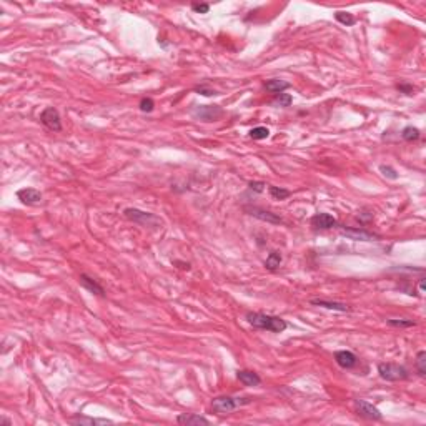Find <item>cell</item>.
Masks as SVG:
<instances>
[{"label":"cell","instance_id":"obj_1","mask_svg":"<svg viewBox=\"0 0 426 426\" xmlns=\"http://www.w3.org/2000/svg\"><path fill=\"white\" fill-rule=\"evenodd\" d=\"M246 322H248L251 326L257 328V330H268L273 331V333H282V331L286 330V322L280 316H271V315H265V313H246Z\"/></svg>","mask_w":426,"mask_h":426},{"label":"cell","instance_id":"obj_2","mask_svg":"<svg viewBox=\"0 0 426 426\" xmlns=\"http://www.w3.org/2000/svg\"><path fill=\"white\" fill-rule=\"evenodd\" d=\"M251 401L253 400L248 398V396H245V398H242V396H218L212 401V411L223 416L242 406H246Z\"/></svg>","mask_w":426,"mask_h":426},{"label":"cell","instance_id":"obj_3","mask_svg":"<svg viewBox=\"0 0 426 426\" xmlns=\"http://www.w3.org/2000/svg\"><path fill=\"white\" fill-rule=\"evenodd\" d=\"M123 215L125 218L140 226H145V228H158L162 225V218L157 217L153 213H148V212H142L139 208H125L123 210Z\"/></svg>","mask_w":426,"mask_h":426},{"label":"cell","instance_id":"obj_4","mask_svg":"<svg viewBox=\"0 0 426 426\" xmlns=\"http://www.w3.org/2000/svg\"><path fill=\"white\" fill-rule=\"evenodd\" d=\"M378 373L385 381H403L409 376L406 368L396 363H380Z\"/></svg>","mask_w":426,"mask_h":426},{"label":"cell","instance_id":"obj_5","mask_svg":"<svg viewBox=\"0 0 426 426\" xmlns=\"http://www.w3.org/2000/svg\"><path fill=\"white\" fill-rule=\"evenodd\" d=\"M192 115L197 120H202V122H215L223 115V110L218 105H200V107L193 108Z\"/></svg>","mask_w":426,"mask_h":426},{"label":"cell","instance_id":"obj_6","mask_svg":"<svg viewBox=\"0 0 426 426\" xmlns=\"http://www.w3.org/2000/svg\"><path fill=\"white\" fill-rule=\"evenodd\" d=\"M353 406H355V411L358 413L360 416L366 418V420H373V421H380L383 415L376 406H373L371 403H368L366 400H355L353 401Z\"/></svg>","mask_w":426,"mask_h":426},{"label":"cell","instance_id":"obj_7","mask_svg":"<svg viewBox=\"0 0 426 426\" xmlns=\"http://www.w3.org/2000/svg\"><path fill=\"white\" fill-rule=\"evenodd\" d=\"M340 233H342L343 237L350 238V240H355V242H375V240H380V235L371 233V232L363 230V228H345V226H340Z\"/></svg>","mask_w":426,"mask_h":426},{"label":"cell","instance_id":"obj_8","mask_svg":"<svg viewBox=\"0 0 426 426\" xmlns=\"http://www.w3.org/2000/svg\"><path fill=\"white\" fill-rule=\"evenodd\" d=\"M40 122H42L48 130H52V132H62V120H60V115L59 112H57V108L54 107H47L45 110L42 112Z\"/></svg>","mask_w":426,"mask_h":426},{"label":"cell","instance_id":"obj_9","mask_svg":"<svg viewBox=\"0 0 426 426\" xmlns=\"http://www.w3.org/2000/svg\"><path fill=\"white\" fill-rule=\"evenodd\" d=\"M311 226H315L316 230H330L336 228L338 222L330 213H316L315 217H311Z\"/></svg>","mask_w":426,"mask_h":426},{"label":"cell","instance_id":"obj_10","mask_svg":"<svg viewBox=\"0 0 426 426\" xmlns=\"http://www.w3.org/2000/svg\"><path fill=\"white\" fill-rule=\"evenodd\" d=\"M17 198L22 202L23 205L28 206H35L42 203V193L35 188H22L17 192Z\"/></svg>","mask_w":426,"mask_h":426},{"label":"cell","instance_id":"obj_11","mask_svg":"<svg viewBox=\"0 0 426 426\" xmlns=\"http://www.w3.org/2000/svg\"><path fill=\"white\" fill-rule=\"evenodd\" d=\"M335 362L338 363V366L345 368V370H351V368H355L358 365V356L353 351L340 350L335 351Z\"/></svg>","mask_w":426,"mask_h":426},{"label":"cell","instance_id":"obj_12","mask_svg":"<svg viewBox=\"0 0 426 426\" xmlns=\"http://www.w3.org/2000/svg\"><path fill=\"white\" fill-rule=\"evenodd\" d=\"M310 305L322 306V308H326V310H333V311H342V313H346V311H350V306H348L346 303L328 302V300H320V298L310 300Z\"/></svg>","mask_w":426,"mask_h":426},{"label":"cell","instance_id":"obj_13","mask_svg":"<svg viewBox=\"0 0 426 426\" xmlns=\"http://www.w3.org/2000/svg\"><path fill=\"white\" fill-rule=\"evenodd\" d=\"M177 423L193 426V425H210V421L205 416L195 415V413H182V415L177 416Z\"/></svg>","mask_w":426,"mask_h":426},{"label":"cell","instance_id":"obj_14","mask_svg":"<svg viewBox=\"0 0 426 426\" xmlns=\"http://www.w3.org/2000/svg\"><path fill=\"white\" fill-rule=\"evenodd\" d=\"M80 285H82L85 290H88L90 293L93 295H99V297H105V290L102 285H99V283L95 282L93 278L88 277L87 273H82L80 275Z\"/></svg>","mask_w":426,"mask_h":426},{"label":"cell","instance_id":"obj_15","mask_svg":"<svg viewBox=\"0 0 426 426\" xmlns=\"http://www.w3.org/2000/svg\"><path fill=\"white\" fill-rule=\"evenodd\" d=\"M248 212L251 217L258 218V220H263V222H268V223H273V225H278L282 223V217H278L277 213H271L268 210H262V208H248Z\"/></svg>","mask_w":426,"mask_h":426},{"label":"cell","instance_id":"obj_16","mask_svg":"<svg viewBox=\"0 0 426 426\" xmlns=\"http://www.w3.org/2000/svg\"><path fill=\"white\" fill-rule=\"evenodd\" d=\"M72 425H80V426H90V425H112V420L107 418H88V416H74L70 418Z\"/></svg>","mask_w":426,"mask_h":426},{"label":"cell","instance_id":"obj_17","mask_svg":"<svg viewBox=\"0 0 426 426\" xmlns=\"http://www.w3.org/2000/svg\"><path fill=\"white\" fill-rule=\"evenodd\" d=\"M238 380L242 381L245 386H258L262 383V378L257 375L255 371H248V370H240L237 373Z\"/></svg>","mask_w":426,"mask_h":426},{"label":"cell","instance_id":"obj_18","mask_svg":"<svg viewBox=\"0 0 426 426\" xmlns=\"http://www.w3.org/2000/svg\"><path fill=\"white\" fill-rule=\"evenodd\" d=\"M265 88L270 93H277V95H280V93H283L286 88H290V83H288L286 80H282V79H273V80H268V82L265 83Z\"/></svg>","mask_w":426,"mask_h":426},{"label":"cell","instance_id":"obj_19","mask_svg":"<svg viewBox=\"0 0 426 426\" xmlns=\"http://www.w3.org/2000/svg\"><path fill=\"white\" fill-rule=\"evenodd\" d=\"M280 265H282V255H280V251H271L265 260V268L270 271H275L280 268Z\"/></svg>","mask_w":426,"mask_h":426},{"label":"cell","instance_id":"obj_20","mask_svg":"<svg viewBox=\"0 0 426 426\" xmlns=\"http://www.w3.org/2000/svg\"><path fill=\"white\" fill-rule=\"evenodd\" d=\"M420 135H421L420 130H418L416 127H411V125L401 130V139L406 140V142H415V140L420 139Z\"/></svg>","mask_w":426,"mask_h":426},{"label":"cell","instance_id":"obj_21","mask_svg":"<svg viewBox=\"0 0 426 426\" xmlns=\"http://www.w3.org/2000/svg\"><path fill=\"white\" fill-rule=\"evenodd\" d=\"M268 190H270L271 198H275V200H285V198H288V197H290V195H291L290 190L282 188V186H273V185H270V186H268Z\"/></svg>","mask_w":426,"mask_h":426},{"label":"cell","instance_id":"obj_22","mask_svg":"<svg viewBox=\"0 0 426 426\" xmlns=\"http://www.w3.org/2000/svg\"><path fill=\"white\" fill-rule=\"evenodd\" d=\"M335 19L338 20L342 25H346V27H351V25H355V23H356V19L353 17L351 14H348V12H336Z\"/></svg>","mask_w":426,"mask_h":426},{"label":"cell","instance_id":"obj_23","mask_svg":"<svg viewBox=\"0 0 426 426\" xmlns=\"http://www.w3.org/2000/svg\"><path fill=\"white\" fill-rule=\"evenodd\" d=\"M416 371L420 376L426 375V351H418L416 355Z\"/></svg>","mask_w":426,"mask_h":426},{"label":"cell","instance_id":"obj_24","mask_svg":"<svg viewBox=\"0 0 426 426\" xmlns=\"http://www.w3.org/2000/svg\"><path fill=\"white\" fill-rule=\"evenodd\" d=\"M268 135H270V130L266 127H255V128H251V132H250V137L253 140H263Z\"/></svg>","mask_w":426,"mask_h":426},{"label":"cell","instance_id":"obj_25","mask_svg":"<svg viewBox=\"0 0 426 426\" xmlns=\"http://www.w3.org/2000/svg\"><path fill=\"white\" fill-rule=\"evenodd\" d=\"M386 323L389 326H395V328H411L416 325L415 322H411V320H386Z\"/></svg>","mask_w":426,"mask_h":426},{"label":"cell","instance_id":"obj_26","mask_svg":"<svg viewBox=\"0 0 426 426\" xmlns=\"http://www.w3.org/2000/svg\"><path fill=\"white\" fill-rule=\"evenodd\" d=\"M291 95L290 93H280V95L277 97V100H275V105H280V107H290L291 105Z\"/></svg>","mask_w":426,"mask_h":426},{"label":"cell","instance_id":"obj_27","mask_svg":"<svg viewBox=\"0 0 426 426\" xmlns=\"http://www.w3.org/2000/svg\"><path fill=\"white\" fill-rule=\"evenodd\" d=\"M155 108V102H153V99H150V97H147V99H142L140 100V110L145 112V113H150Z\"/></svg>","mask_w":426,"mask_h":426},{"label":"cell","instance_id":"obj_28","mask_svg":"<svg viewBox=\"0 0 426 426\" xmlns=\"http://www.w3.org/2000/svg\"><path fill=\"white\" fill-rule=\"evenodd\" d=\"M380 172L383 173V175L386 177V178H389V180H396V178H398V173H396V170L391 168V167H386V165H381Z\"/></svg>","mask_w":426,"mask_h":426},{"label":"cell","instance_id":"obj_29","mask_svg":"<svg viewBox=\"0 0 426 426\" xmlns=\"http://www.w3.org/2000/svg\"><path fill=\"white\" fill-rule=\"evenodd\" d=\"M192 10L197 14H208L210 5L208 3H192Z\"/></svg>","mask_w":426,"mask_h":426},{"label":"cell","instance_id":"obj_30","mask_svg":"<svg viewBox=\"0 0 426 426\" xmlns=\"http://www.w3.org/2000/svg\"><path fill=\"white\" fill-rule=\"evenodd\" d=\"M195 92H198V93H200V95H205V97H213V95H218L217 92H215V90H212V88H208V87H205V85H200V87H197V88H195Z\"/></svg>","mask_w":426,"mask_h":426},{"label":"cell","instance_id":"obj_31","mask_svg":"<svg viewBox=\"0 0 426 426\" xmlns=\"http://www.w3.org/2000/svg\"><path fill=\"white\" fill-rule=\"evenodd\" d=\"M398 90L406 93V95H413V92H415V87L413 85H408V83H400L398 85Z\"/></svg>","mask_w":426,"mask_h":426},{"label":"cell","instance_id":"obj_32","mask_svg":"<svg viewBox=\"0 0 426 426\" xmlns=\"http://www.w3.org/2000/svg\"><path fill=\"white\" fill-rule=\"evenodd\" d=\"M265 183H263V182H250V188L251 190H255V192H263V190H265Z\"/></svg>","mask_w":426,"mask_h":426},{"label":"cell","instance_id":"obj_33","mask_svg":"<svg viewBox=\"0 0 426 426\" xmlns=\"http://www.w3.org/2000/svg\"><path fill=\"white\" fill-rule=\"evenodd\" d=\"M425 278H420V283H418V288H420V293H425Z\"/></svg>","mask_w":426,"mask_h":426},{"label":"cell","instance_id":"obj_34","mask_svg":"<svg viewBox=\"0 0 426 426\" xmlns=\"http://www.w3.org/2000/svg\"><path fill=\"white\" fill-rule=\"evenodd\" d=\"M0 425H12V421L7 420V418H2V420H0Z\"/></svg>","mask_w":426,"mask_h":426}]
</instances>
